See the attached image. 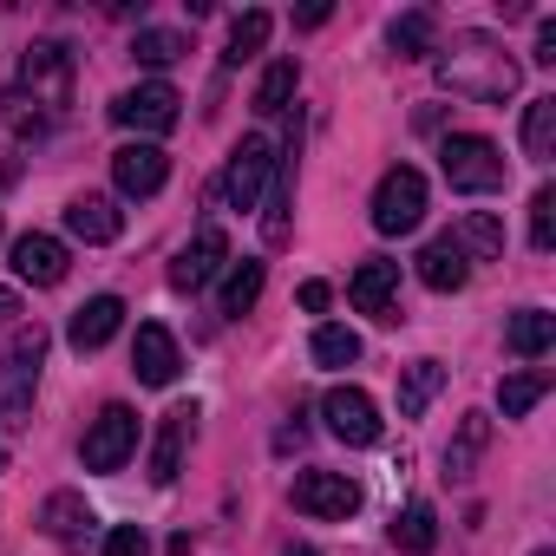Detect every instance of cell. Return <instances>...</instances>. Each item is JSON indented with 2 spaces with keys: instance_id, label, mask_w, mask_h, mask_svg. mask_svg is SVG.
Segmentation results:
<instances>
[{
  "instance_id": "obj_8",
  "label": "cell",
  "mask_w": 556,
  "mask_h": 556,
  "mask_svg": "<svg viewBox=\"0 0 556 556\" xmlns=\"http://www.w3.org/2000/svg\"><path fill=\"white\" fill-rule=\"evenodd\" d=\"M289 497H295L302 517H321V523H348L361 510V484L348 471H302Z\"/></svg>"
},
{
  "instance_id": "obj_29",
  "label": "cell",
  "mask_w": 556,
  "mask_h": 556,
  "mask_svg": "<svg viewBox=\"0 0 556 556\" xmlns=\"http://www.w3.org/2000/svg\"><path fill=\"white\" fill-rule=\"evenodd\" d=\"M184 53H190V40H184V34H170V27H138V40H131V60H138V66H151V73L177 66Z\"/></svg>"
},
{
  "instance_id": "obj_41",
  "label": "cell",
  "mask_w": 556,
  "mask_h": 556,
  "mask_svg": "<svg viewBox=\"0 0 556 556\" xmlns=\"http://www.w3.org/2000/svg\"><path fill=\"white\" fill-rule=\"evenodd\" d=\"M289 556H321V549H289Z\"/></svg>"
},
{
  "instance_id": "obj_24",
  "label": "cell",
  "mask_w": 556,
  "mask_h": 556,
  "mask_svg": "<svg viewBox=\"0 0 556 556\" xmlns=\"http://www.w3.org/2000/svg\"><path fill=\"white\" fill-rule=\"evenodd\" d=\"M439 387H445V367L439 361H406L400 367V419H419L439 400Z\"/></svg>"
},
{
  "instance_id": "obj_20",
  "label": "cell",
  "mask_w": 556,
  "mask_h": 556,
  "mask_svg": "<svg viewBox=\"0 0 556 556\" xmlns=\"http://www.w3.org/2000/svg\"><path fill=\"white\" fill-rule=\"evenodd\" d=\"M66 229L99 249V242H118V236H125V210H118L112 197H73V203H66Z\"/></svg>"
},
{
  "instance_id": "obj_22",
  "label": "cell",
  "mask_w": 556,
  "mask_h": 556,
  "mask_svg": "<svg viewBox=\"0 0 556 556\" xmlns=\"http://www.w3.org/2000/svg\"><path fill=\"white\" fill-rule=\"evenodd\" d=\"M47 131H53V118L27 92H0V138H8V144H40Z\"/></svg>"
},
{
  "instance_id": "obj_42",
  "label": "cell",
  "mask_w": 556,
  "mask_h": 556,
  "mask_svg": "<svg viewBox=\"0 0 556 556\" xmlns=\"http://www.w3.org/2000/svg\"><path fill=\"white\" fill-rule=\"evenodd\" d=\"M0 471H8V445H0Z\"/></svg>"
},
{
  "instance_id": "obj_18",
  "label": "cell",
  "mask_w": 556,
  "mask_h": 556,
  "mask_svg": "<svg viewBox=\"0 0 556 556\" xmlns=\"http://www.w3.org/2000/svg\"><path fill=\"white\" fill-rule=\"evenodd\" d=\"M125 328V302L118 295H92L86 308H73V328H66V341L79 348V354H99L112 334Z\"/></svg>"
},
{
  "instance_id": "obj_14",
  "label": "cell",
  "mask_w": 556,
  "mask_h": 556,
  "mask_svg": "<svg viewBox=\"0 0 556 556\" xmlns=\"http://www.w3.org/2000/svg\"><path fill=\"white\" fill-rule=\"evenodd\" d=\"M229 262V236L210 223V229H197V242L170 262V289H184V295H197V289H210V275Z\"/></svg>"
},
{
  "instance_id": "obj_15",
  "label": "cell",
  "mask_w": 556,
  "mask_h": 556,
  "mask_svg": "<svg viewBox=\"0 0 556 556\" xmlns=\"http://www.w3.org/2000/svg\"><path fill=\"white\" fill-rule=\"evenodd\" d=\"M164 177H170V157H164L157 144H125V151H112V184H118L125 197H157Z\"/></svg>"
},
{
  "instance_id": "obj_43",
  "label": "cell",
  "mask_w": 556,
  "mask_h": 556,
  "mask_svg": "<svg viewBox=\"0 0 556 556\" xmlns=\"http://www.w3.org/2000/svg\"><path fill=\"white\" fill-rule=\"evenodd\" d=\"M536 556H556V549H536Z\"/></svg>"
},
{
  "instance_id": "obj_25",
  "label": "cell",
  "mask_w": 556,
  "mask_h": 556,
  "mask_svg": "<svg viewBox=\"0 0 556 556\" xmlns=\"http://www.w3.org/2000/svg\"><path fill=\"white\" fill-rule=\"evenodd\" d=\"M549 341H556V315H543V308H523V315H510V328H504V348L523 354V361H543Z\"/></svg>"
},
{
  "instance_id": "obj_31",
  "label": "cell",
  "mask_w": 556,
  "mask_h": 556,
  "mask_svg": "<svg viewBox=\"0 0 556 556\" xmlns=\"http://www.w3.org/2000/svg\"><path fill=\"white\" fill-rule=\"evenodd\" d=\"M268 27H275V21H268L262 8H249V14H236V27H229V53H223V60H229V66H242V60H255V53L268 47Z\"/></svg>"
},
{
  "instance_id": "obj_36",
  "label": "cell",
  "mask_w": 556,
  "mask_h": 556,
  "mask_svg": "<svg viewBox=\"0 0 556 556\" xmlns=\"http://www.w3.org/2000/svg\"><path fill=\"white\" fill-rule=\"evenodd\" d=\"M530 249H543V255L556 249V190L549 184L530 197Z\"/></svg>"
},
{
  "instance_id": "obj_5",
  "label": "cell",
  "mask_w": 556,
  "mask_h": 556,
  "mask_svg": "<svg viewBox=\"0 0 556 556\" xmlns=\"http://www.w3.org/2000/svg\"><path fill=\"white\" fill-rule=\"evenodd\" d=\"M419 216H426V177L413 164H393L374 190V229L380 236H413Z\"/></svg>"
},
{
  "instance_id": "obj_33",
  "label": "cell",
  "mask_w": 556,
  "mask_h": 556,
  "mask_svg": "<svg viewBox=\"0 0 556 556\" xmlns=\"http://www.w3.org/2000/svg\"><path fill=\"white\" fill-rule=\"evenodd\" d=\"M523 151L530 157H556V99H530V112H523Z\"/></svg>"
},
{
  "instance_id": "obj_12",
  "label": "cell",
  "mask_w": 556,
  "mask_h": 556,
  "mask_svg": "<svg viewBox=\"0 0 556 556\" xmlns=\"http://www.w3.org/2000/svg\"><path fill=\"white\" fill-rule=\"evenodd\" d=\"M295 157H302V138L289 131V144L275 151V184H268V210H262V236L268 249L289 242V210H295Z\"/></svg>"
},
{
  "instance_id": "obj_30",
  "label": "cell",
  "mask_w": 556,
  "mask_h": 556,
  "mask_svg": "<svg viewBox=\"0 0 556 556\" xmlns=\"http://www.w3.org/2000/svg\"><path fill=\"white\" fill-rule=\"evenodd\" d=\"M393 543H400L406 556H432V543H439V517H432V504H406V510L393 517Z\"/></svg>"
},
{
  "instance_id": "obj_7",
  "label": "cell",
  "mask_w": 556,
  "mask_h": 556,
  "mask_svg": "<svg viewBox=\"0 0 556 556\" xmlns=\"http://www.w3.org/2000/svg\"><path fill=\"white\" fill-rule=\"evenodd\" d=\"M138 452V413L131 406H99V419L86 426V445H79V458H86V471H118L125 458Z\"/></svg>"
},
{
  "instance_id": "obj_16",
  "label": "cell",
  "mask_w": 556,
  "mask_h": 556,
  "mask_svg": "<svg viewBox=\"0 0 556 556\" xmlns=\"http://www.w3.org/2000/svg\"><path fill=\"white\" fill-rule=\"evenodd\" d=\"M190 432H197V406H170V413L157 419V445H151V484H170V478L184 471Z\"/></svg>"
},
{
  "instance_id": "obj_13",
  "label": "cell",
  "mask_w": 556,
  "mask_h": 556,
  "mask_svg": "<svg viewBox=\"0 0 556 556\" xmlns=\"http://www.w3.org/2000/svg\"><path fill=\"white\" fill-rule=\"evenodd\" d=\"M66 268H73V255H66V242L60 236H21L14 242V275L21 282H34V289H60L66 282Z\"/></svg>"
},
{
  "instance_id": "obj_39",
  "label": "cell",
  "mask_w": 556,
  "mask_h": 556,
  "mask_svg": "<svg viewBox=\"0 0 556 556\" xmlns=\"http://www.w3.org/2000/svg\"><path fill=\"white\" fill-rule=\"evenodd\" d=\"M328 302H334V295H328V282H302V308H308V315H321Z\"/></svg>"
},
{
  "instance_id": "obj_3",
  "label": "cell",
  "mask_w": 556,
  "mask_h": 556,
  "mask_svg": "<svg viewBox=\"0 0 556 556\" xmlns=\"http://www.w3.org/2000/svg\"><path fill=\"white\" fill-rule=\"evenodd\" d=\"M439 170H445V184L465 190V197H491V190L510 184L504 151H497L491 138H478V131H452V138L439 144Z\"/></svg>"
},
{
  "instance_id": "obj_40",
  "label": "cell",
  "mask_w": 556,
  "mask_h": 556,
  "mask_svg": "<svg viewBox=\"0 0 556 556\" xmlns=\"http://www.w3.org/2000/svg\"><path fill=\"white\" fill-rule=\"evenodd\" d=\"M0 321H21V295L14 289H0Z\"/></svg>"
},
{
  "instance_id": "obj_11",
  "label": "cell",
  "mask_w": 556,
  "mask_h": 556,
  "mask_svg": "<svg viewBox=\"0 0 556 556\" xmlns=\"http://www.w3.org/2000/svg\"><path fill=\"white\" fill-rule=\"evenodd\" d=\"M348 295H354V308H361V315H374V321H400V262L367 255V262L354 268Z\"/></svg>"
},
{
  "instance_id": "obj_9",
  "label": "cell",
  "mask_w": 556,
  "mask_h": 556,
  "mask_svg": "<svg viewBox=\"0 0 556 556\" xmlns=\"http://www.w3.org/2000/svg\"><path fill=\"white\" fill-rule=\"evenodd\" d=\"M268 177H275V144H268V138H242V144L229 151V170H223L229 210H255L262 190H268Z\"/></svg>"
},
{
  "instance_id": "obj_38",
  "label": "cell",
  "mask_w": 556,
  "mask_h": 556,
  "mask_svg": "<svg viewBox=\"0 0 556 556\" xmlns=\"http://www.w3.org/2000/svg\"><path fill=\"white\" fill-rule=\"evenodd\" d=\"M536 66H556V21H536Z\"/></svg>"
},
{
  "instance_id": "obj_28",
  "label": "cell",
  "mask_w": 556,
  "mask_h": 556,
  "mask_svg": "<svg viewBox=\"0 0 556 556\" xmlns=\"http://www.w3.org/2000/svg\"><path fill=\"white\" fill-rule=\"evenodd\" d=\"M452 242L465 249V262H471V255H478V262H497V255H504V223H497L491 210H471V216L452 229Z\"/></svg>"
},
{
  "instance_id": "obj_32",
  "label": "cell",
  "mask_w": 556,
  "mask_h": 556,
  "mask_svg": "<svg viewBox=\"0 0 556 556\" xmlns=\"http://www.w3.org/2000/svg\"><path fill=\"white\" fill-rule=\"evenodd\" d=\"M262 262H236L229 268V282H223V315H249L255 302H262Z\"/></svg>"
},
{
  "instance_id": "obj_37",
  "label": "cell",
  "mask_w": 556,
  "mask_h": 556,
  "mask_svg": "<svg viewBox=\"0 0 556 556\" xmlns=\"http://www.w3.org/2000/svg\"><path fill=\"white\" fill-rule=\"evenodd\" d=\"M105 556H151V543H144L138 523H118V530L105 536Z\"/></svg>"
},
{
  "instance_id": "obj_26",
  "label": "cell",
  "mask_w": 556,
  "mask_h": 556,
  "mask_svg": "<svg viewBox=\"0 0 556 556\" xmlns=\"http://www.w3.org/2000/svg\"><path fill=\"white\" fill-rule=\"evenodd\" d=\"M484 445H491V419L484 413H465L458 432H452V445H445V471L452 478H471V465L484 458Z\"/></svg>"
},
{
  "instance_id": "obj_19",
  "label": "cell",
  "mask_w": 556,
  "mask_h": 556,
  "mask_svg": "<svg viewBox=\"0 0 556 556\" xmlns=\"http://www.w3.org/2000/svg\"><path fill=\"white\" fill-rule=\"evenodd\" d=\"M419 282L439 289V295H458V289L471 282V262H465V249H458L452 236H432V242L419 249Z\"/></svg>"
},
{
  "instance_id": "obj_35",
  "label": "cell",
  "mask_w": 556,
  "mask_h": 556,
  "mask_svg": "<svg viewBox=\"0 0 556 556\" xmlns=\"http://www.w3.org/2000/svg\"><path fill=\"white\" fill-rule=\"evenodd\" d=\"M315 361L321 367H354L361 361V334L354 328H315Z\"/></svg>"
},
{
  "instance_id": "obj_4",
  "label": "cell",
  "mask_w": 556,
  "mask_h": 556,
  "mask_svg": "<svg viewBox=\"0 0 556 556\" xmlns=\"http://www.w3.org/2000/svg\"><path fill=\"white\" fill-rule=\"evenodd\" d=\"M21 92L53 118V112H66L73 105V53L60 47V40H34L27 53H21Z\"/></svg>"
},
{
  "instance_id": "obj_21",
  "label": "cell",
  "mask_w": 556,
  "mask_h": 556,
  "mask_svg": "<svg viewBox=\"0 0 556 556\" xmlns=\"http://www.w3.org/2000/svg\"><path fill=\"white\" fill-rule=\"evenodd\" d=\"M92 523H99V517H92V504H86L79 491H53V497L40 504V530H47L53 543H86Z\"/></svg>"
},
{
  "instance_id": "obj_2",
  "label": "cell",
  "mask_w": 556,
  "mask_h": 556,
  "mask_svg": "<svg viewBox=\"0 0 556 556\" xmlns=\"http://www.w3.org/2000/svg\"><path fill=\"white\" fill-rule=\"evenodd\" d=\"M47 328L40 321H21L14 341L0 348V426L8 432H27L34 419V393H40V367H47Z\"/></svg>"
},
{
  "instance_id": "obj_17",
  "label": "cell",
  "mask_w": 556,
  "mask_h": 556,
  "mask_svg": "<svg viewBox=\"0 0 556 556\" xmlns=\"http://www.w3.org/2000/svg\"><path fill=\"white\" fill-rule=\"evenodd\" d=\"M177 341H170V328H157V321H144L138 328V341H131V374L144 380V387H170L177 380Z\"/></svg>"
},
{
  "instance_id": "obj_27",
  "label": "cell",
  "mask_w": 556,
  "mask_h": 556,
  "mask_svg": "<svg viewBox=\"0 0 556 556\" xmlns=\"http://www.w3.org/2000/svg\"><path fill=\"white\" fill-rule=\"evenodd\" d=\"M295 86H302V66H295V60H275V66L255 79V112H262V118H282V112L295 105Z\"/></svg>"
},
{
  "instance_id": "obj_34",
  "label": "cell",
  "mask_w": 556,
  "mask_h": 556,
  "mask_svg": "<svg viewBox=\"0 0 556 556\" xmlns=\"http://www.w3.org/2000/svg\"><path fill=\"white\" fill-rule=\"evenodd\" d=\"M543 393H549V374H510V380H497V406H504V419H523Z\"/></svg>"
},
{
  "instance_id": "obj_6",
  "label": "cell",
  "mask_w": 556,
  "mask_h": 556,
  "mask_svg": "<svg viewBox=\"0 0 556 556\" xmlns=\"http://www.w3.org/2000/svg\"><path fill=\"white\" fill-rule=\"evenodd\" d=\"M177 105H184V99H177L164 79H144V86H131V92L112 99V125L138 131V144H151V138H164V131L177 125Z\"/></svg>"
},
{
  "instance_id": "obj_10",
  "label": "cell",
  "mask_w": 556,
  "mask_h": 556,
  "mask_svg": "<svg viewBox=\"0 0 556 556\" xmlns=\"http://www.w3.org/2000/svg\"><path fill=\"white\" fill-rule=\"evenodd\" d=\"M321 419H328V432H334L341 445H374V439H380V406H374V393H361V387H334V393L321 400Z\"/></svg>"
},
{
  "instance_id": "obj_23",
  "label": "cell",
  "mask_w": 556,
  "mask_h": 556,
  "mask_svg": "<svg viewBox=\"0 0 556 556\" xmlns=\"http://www.w3.org/2000/svg\"><path fill=\"white\" fill-rule=\"evenodd\" d=\"M387 40H393L400 60H432V53H439V14H432V8H413V14L393 21Z\"/></svg>"
},
{
  "instance_id": "obj_1",
  "label": "cell",
  "mask_w": 556,
  "mask_h": 556,
  "mask_svg": "<svg viewBox=\"0 0 556 556\" xmlns=\"http://www.w3.org/2000/svg\"><path fill=\"white\" fill-rule=\"evenodd\" d=\"M439 79L458 92V99H478V105H504L523 79V66L510 60L504 40L491 34H452V47H439Z\"/></svg>"
}]
</instances>
